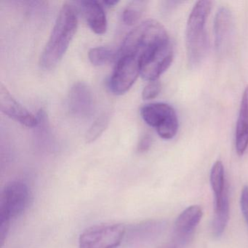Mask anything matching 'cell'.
Masks as SVG:
<instances>
[{
    "instance_id": "1",
    "label": "cell",
    "mask_w": 248,
    "mask_h": 248,
    "mask_svg": "<svg viewBox=\"0 0 248 248\" xmlns=\"http://www.w3.org/2000/svg\"><path fill=\"white\" fill-rule=\"evenodd\" d=\"M78 26V11L73 5L62 6L50 38L40 56V64L43 69H52L64 56L73 39Z\"/></svg>"
},
{
    "instance_id": "2",
    "label": "cell",
    "mask_w": 248,
    "mask_h": 248,
    "mask_svg": "<svg viewBox=\"0 0 248 248\" xmlns=\"http://www.w3.org/2000/svg\"><path fill=\"white\" fill-rule=\"evenodd\" d=\"M170 43L168 31L161 23L156 20H146L127 34L120 55H133L140 61Z\"/></svg>"
},
{
    "instance_id": "3",
    "label": "cell",
    "mask_w": 248,
    "mask_h": 248,
    "mask_svg": "<svg viewBox=\"0 0 248 248\" xmlns=\"http://www.w3.org/2000/svg\"><path fill=\"white\" fill-rule=\"evenodd\" d=\"M211 8L212 2L200 0L193 7L188 16L186 30V46L188 63L191 66L200 64L208 50L206 22Z\"/></svg>"
},
{
    "instance_id": "4",
    "label": "cell",
    "mask_w": 248,
    "mask_h": 248,
    "mask_svg": "<svg viewBox=\"0 0 248 248\" xmlns=\"http://www.w3.org/2000/svg\"><path fill=\"white\" fill-rule=\"evenodd\" d=\"M30 191L21 181L8 183L0 197V244L3 246L9 232L11 220L24 213L28 205Z\"/></svg>"
},
{
    "instance_id": "5",
    "label": "cell",
    "mask_w": 248,
    "mask_h": 248,
    "mask_svg": "<svg viewBox=\"0 0 248 248\" xmlns=\"http://www.w3.org/2000/svg\"><path fill=\"white\" fill-rule=\"evenodd\" d=\"M140 115L146 124L156 130L162 139L170 140L176 136L178 119L173 107L165 103H153L143 106Z\"/></svg>"
},
{
    "instance_id": "6",
    "label": "cell",
    "mask_w": 248,
    "mask_h": 248,
    "mask_svg": "<svg viewBox=\"0 0 248 248\" xmlns=\"http://www.w3.org/2000/svg\"><path fill=\"white\" fill-rule=\"evenodd\" d=\"M125 233V226L122 223L93 226L81 233L79 248H117Z\"/></svg>"
},
{
    "instance_id": "7",
    "label": "cell",
    "mask_w": 248,
    "mask_h": 248,
    "mask_svg": "<svg viewBox=\"0 0 248 248\" xmlns=\"http://www.w3.org/2000/svg\"><path fill=\"white\" fill-rule=\"evenodd\" d=\"M140 75V59L133 55L120 56L109 80L110 91L123 95L129 91Z\"/></svg>"
},
{
    "instance_id": "8",
    "label": "cell",
    "mask_w": 248,
    "mask_h": 248,
    "mask_svg": "<svg viewBox=\"0 0 248 248\" xmlns=\"http://www.w3.org/2000/svg\"><path fill=\"white\" fill-rule=\"evenodd\" d=\"M173 56V47L170 43L153 54L141 59L140 62L142 78L149 82L158 80L159 77L170 66Z\"/></svg>"
},
{
    "instance_id": "9",
    "label": "cell",
    "mask_w": 248,
    "mask_h": 248,
    "mask_svg": "<svg viewBox=\"0 0 248 248\" xmlns=\"http://www.w3.org/2000/svg\"><path fill=\"white\" fill-rule=\"evenodd\" d=\"M0 108L5 115L26 127H34L38 124V119L21 105L3 84L0 85Z\"/></svg>"
},
{
    "instance_id": "10",
    "label": "cell",
    "mask_w": 248,
    "mask_h": 248,
    "mask_svg": "<svg viewBox=\"0 0 248 248\" xmlns=\"http://www.w3.org/2000/svg\"><path fill=\"white\" fill-rule=\"evenodd\" d=\"M68 107L72 115L89 117L94 109V98L89 87L82 82L74 84L69 91Z\"/></svg>"
},
{
    "instance_id": "11",
    "label": "cell",
    "mask_w": 248,
    "mask_h": 248,
    "mask_svg": "<svg viewBox=\"0 0 248 248\" xmlns=\"http://www.w3.org/2000/svg\"><path fill=\"white\" fill-rule=\"evenodd\" d=\"M233 17L232 11L226 7L217 10L214 20L215 46L217 51L224 48L230 39L233 30Z\"/></svg>"
},
{
    "instance_id": "12",
    "label": "cell",
    "mask_w": 248,
    "mask_h": 248,
    "mask_svg": "<svg viewBox=\"0 0 248 248\" xmlns=\"http://www.w3.org/2000/svg\"><path fill=\"white\" fill-rule=\"evenodd\" d=\"M235 147L239 156H242L248 147V86L244 91L239 107L235 132Z\"/></svg>"
},
{
    "instance_id": "13",
    "label": "cell",
    "mask_w": 248,
    "mask_h": 248,
    "mask_svg": "<svg viewBox=\"0 0 248 248\" xmlns=\"http://www.w3.org/2000/svg\"><path fill=\"white\" fill-rule=\"evenodd\" d=\"M87 22L93 32L104 34L107 30V20L104 7L98 1L86 0L81 2Z\"/></svg>"
},
{
    "instance_id": "14",
    "label": "cell",
    "mask_w": 248,
    "mask_h": 248,
    "mask_svg": "<svg viewBox=\"0 0 248 248\" xmlns=\"http://www.w3.org/2000/svg\"><path fill=\"white\" fill-rule=\"evenodd\" d=\"M202 215V209L200 205H191L185 209L175 220L176 234L180 237L191 234L200 223Z\"/></svg>"
},
{
    "instance_id": "15",
    "label": "cell",
    "mask_w": 248,
    "mask_h": 248,
    "mask_svg": "<svg viewBox=\"0 0 248 248\" xmlns=\"http://www.w3.org/2000/svg\"><path fill=\"white\" fill-rule=\"evenodd\" d=\"M229 220V200L227 188L223 194L215 197V213L212 224V232L216 237L221 236Z\"/></svg>"
},
{
    "instance_id": "16",
    "label": "cell",
    "mask_w": 248,
    "mask_h": 248,
    "mask_svg": "<svg viewBox=\"0 0 248 248\" xmlns=\"http://www.w3.org/2000/svg\"><path fill=\"white\" fill-rule=\"evenodd\" d=\"M210 182L215 197H219L226 189L225 186L224 167L221 161H217L210 171Z\"/></svg>"
},
{
    "instance_id": "17",
    "label": "cell",
    "mask_w": 248,
    "mask_h": 248,
    "mask_svg": "<svg viewBox=\"0 0 248 248\" xmlns=\"http://www.w3.org/2000/svg\"><path fill=\"white\" fill-rule=\"evenodd\" d=\"M145 1L136 0L129 2L124 8L123 14V19L126 25L132 26L139 22L146 9Z\"/></svg>"
},
{
    "instance_id": "18",
    "label": "cell",
    "mask_w": 248,
    "mask_h": 248,
    "mask_svg": "<svg viewBox=\"0 0 248 248\" xmlns=\"http://www.w3.org/2000/svg\"><path fill=\"white\" fill-rule=\"evenodd\" d=\"M115 56L112 49L107 47H97L90 50L88 53L90 62L94 66H102L111 62Z\"/></svg>"
},
{
    "instance_id": "19",
    "label": "cell",
    "mask_w": 248,
    "mask_h": 248,
    "mask_svg": "<svg viewBox=\"0 0 248 248\" xmlns=\"http://www.w3.org/2000/svg\"><path fill=\"white\" fill-rule=\"evenodd\" d=\"M110 114L104 113L94 122L86 134V141L92 143L101 136L109 123Z\"/></svg>"
},
{
    "instance_id": "20",
    "label": "cell",
    "mask_w": 248,
    "mask_h": 248,
    "mask_svg": "<svg viewBox=\"0 0 248 248\" xmlns=\"http://www.w3.org/2000/svg\"><path fill=\"white\" fill-rule=\"evenodd\" d=\"M162 85L158 80L151 81L143 88L142 92V98L143 100H152L156 98L161 91Z\"/></svg>"
},
{
    "instance_id": "21",
    "label": "cell",
    "mask_w": 248,
    "mask_h": 248,
    "mask_svg": "<svg viewBox=\"0 0 248 248\" xmlns=\"http://www.w3.org/2000/svg\"><path fill=\"white\" fill-rule=\"evenodd\" d=\"M240 207L245 222L248 225V186L242 188L240 196Z\"/></svg>"
},
{
    "instance_id": "22",
    "label": "cell",
    "mask_w": 248,
    "mask_h": 248,
    "mask_svg": "<svg viewBox=\"0 0 248 248\" xmlns=\"http://www.w3.org/2000/svg\"><path fill=\"white\" fill-rule=\"evenodd\" d=\"M152 145V137L150 135H144L143 137L140 139L138 145V152L139 153H145L149 150Z\"/></svg>"
},
{
    "instance_id": "23",
    "label": "cell",
    "mask_w": 248,
    "mask_h": 248,
    "mask_svg": "<svg viewBox=\"0 0 248 248\" xmlns=\"http://www.w3.org/2000/svg\"><path fill=\"white\" fill-rule=\"evenodd\" d=\"M118 2L119 1H117V0H108V1L104 2V3L106 5H107V6L111 7L117 5Z\"/></svg>"
},
{
    "instance_id": "24",
    "label": "cell",
    "mask_w": 248,
    "mask_h": 248,
    "mask_svg": "<svg viewBox=\"0 0 248 248\" xmlns=\"http://www.w3.org/2000/svg\"><path fill=\"white\" fill-rule=\"evenodd\" d=\"M158 248H176L174 245H171V244H164V245H161Z\"/></svg>"
}]
</instances>
